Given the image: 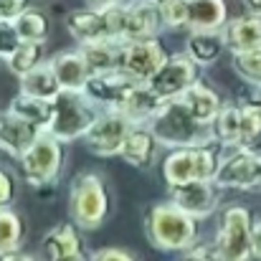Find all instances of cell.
Wrapping results in <instances>:
<instances>
[{
  "instance_id": "cell-6",
  "label": "cell",
  "mask_w": 261,
  "mask_h": 261,
  "mask_svg": "<svg viewBox=\"0 0 261 261\" xmlns=\"http://www.w3.org/2000/svg\"><path fill=\"white\" fill-rule=\"evenodd\" d=\"M251 211L246 205H226L218 221L213 251L218 261H251Z\"/></svg>"
},
{
  "instance_id": "cell-1",
  "label": "cell",
  "mask_w": 261,
  "mask_h": 261,
  "mask_svg": "<svg viewBox=\"0 0 261 261\" xmlns=\"http://www.w3.org/2000/svg\"><path fill=\"white\" fill-rule=\"evenodd\" d=\"M147 241L158 251H188L198 244V218L185 213L173 200L155 203L145 216Z\"/></svg>"
},
{
  "instance_id": "cell-7",
  "label": "cell",
  "mask_w": 261,
  "mask_h": 261,
  "mask_svg": "<svg viewBox=\"0 0 261 261\" xmlns=\"http://www.w3.org/2000/svg\"><path fill=\"white\" fill-rule=\"evenodd\" d=\"M64 165V142L56 140L48 129H41L36 142L23 152L20 168H23V180L31 188H48L56 182Z\"/></svg>"
},
{
  "instance_id": "cell-24",
  "label": "cell",
  "mask_w": 261,
  "mask_h": 261,
  "mask_svg": "<svg viewBox=\"0 0 261 261\" xmlns=\"http://www.w3.org/2000/svg\"><path fill=\"white\" fill-rule=\"evenodd\" d=\"M48 64H51V69H54L61 89L84 91V84H87V79L91 76V71H89L82 51H61L54 59H48Z\"/></svg>"
},
{
  "instance_id": "cell-40",
  "label": "cell",
  "mask_w": 261,
  "mask_h": 261,
  "mask_svg": "<svg viewBox=\"0 0 261 261\" xmlns=\"http://www.w3.org/2000/svg\"><path fill=\"white\" fill-rule=\"evenodd\" d=\"M0 261H38V259H36V256H31V254H23V251H13V254L0 256Z\"/></svg>"
},
{
  "instance_id": "cell-38",
  "label": "cell",
  "mask_w": 261,
  "mask_h": 261,
  "mask_svg": "<svg viewBox=\"0 0 261 261\" xmlns=\"http://www.w3.org/2000/svg\"><path fill=\"white\" fill-rule=\"evenodd\" d=\"M180 261H218V256H216L213 246H193L185 251V256Z\"/></svg>"
},
{
  "instance_id": "cell-32",
  "label": "cell",
  "mask_w": 261,
  "mask_h": 261,
  "mask_svg": "<svg viewBox=\"0 0 261 261\" xmlns=\"http://www.w3.org/2000/svg\"><path fill=\"white\" fill-rule=\"evenodd\" d=\"M233 71L251 87H261V48L233 54Z\"/></svg>"
},
{
  "instance_id": "cell-43",
  "label": "cell",
  "mask_w": 261,
  "mask_h": 261,
  "mask_svg": "<svg viewBox=\"0 0 261 261\" xmlns=\"http://www.w3.org/2000/svg\"><path fill=\"white\" fill-rule=\"evenodd\" d=\"M114 3H122V0H87L89 8H107V5H114Z\"/></svg>"
},
{
  "instance_id": "cell-21",
  "label": "cell",
  "mask_w": 261,
  "mask_h": 261,
  "mask_svg": "<svg viewBox=\"0 0 261 261\" xmlns=\"http://www.w3.org/2000/svg\"><path fill=\"white\" fill-rule=\"evenodd\" d=\"M228 20L226 0H188L185 28L188 31H223Z\"/></svg>"
},
{
  "instance_id": "cell-41",
  "label": "cell",
  "mask_w": 261,
  "mask_h": 261,
  "mask_svg": "<svg viewBox=\"0 0 261 261\" xmlns=\"http://www.w3.org/2000/svg\"><path fill=\"white\" fill-rule=\"evenodd\" d=\"M244 101L254 104V107L261 112V87H251V94H249V96H244Z\"/></svg>"
},
{
  "instance_id": "cell-26",
  "label": "cell",
  "mask_w": 261,
  "mask_h": 261,
  "mask_svg": "<svg viewBox=\"0 0 261 261\" xmlns=\"http://www.w3.org/2000/svg\"><path fill=\"white\" fill-rule=\"evenodd\" d=\"M211 140L221 147H239L241 142V104H223L211 119Z\"/></svg>"
},
{
  "instance_id": "cell-30",
  "label": "cell",
  "mask_w": 261,
  "mask_h": 261,
  "mask_svg": "<svg viewBox=\"0 0 261 261\" xmlns=\"http://www.w3.org/2000/svg\"><path fill=\"white\" fill-rule=\"evenodd\" d=\"M25 223L13 208H0V256L20 251Z\"/></svg>"
},
{
  "instance_id": "cell-39",
  "label": "cell",
  "mask_w": 261,
  "mask_h": 261,
  "mask_svg": "<svg viewBox=\"0 0 261 261\" xmlns=\"http://www.w3.org/2000/svg\"><path fill=\"white\" fill-rule=\"evenodd\" d=\"M251 251H254V259H261V218L251 223Z\"/></svg>"
},
{
  "instance_id": "cell-27",
  "label": "cell",
  "mask_w": 261,
  "mask_h": 261,
  "mask_svg": "<svg viewBox=\"0 0 261 261\" xmlns=\"http://www.w3.org/2000/svg\"><path fill=\"white\" fill-rule=\"evenodd\" d=\"M13 114H18L20 119L46 129L51 117H54V99H41V96H31V94H23L18 91L8 107Z\"/></svg>"
},
{
  "instance_id": "cell-4",
  "label": "cell",
  "mask_w": 261,
  "mask_h": 261,
  "mask_svg": "<svg viewBox=\"0 0 261 261\" xmlns=\"http://www.w3.org/2000/svg\"><path fill=\"white\" fill-rule=\"evenodd\" d=\"M109 190L99 173H79L69 185V216L82 231H96L109 216Z\"/></svg>"
},
{
  "instance_id": "cell-28",
  "label": "cell",
  "mask_w": 261,
  "mask_h": 261,
  "mask_svg": "<svg viewBox=\"0 0 261 261\" xmlns=\"http://www.w3.org/2000/svg\"><path fill=\"white\" fill-rule=\"evenodd\" d=\"M20 91L31 94V96H41V99H54L61 91V84H59L51 64L43 61V64H38L36 69H31L28 74L20 76Z\"/></svg>"
},
{
  "instance_id": "cell-22",
  "label": "cell",
  "mask_w": 261,
  "mask_h": 261,
  "mask_svg": "<svg viewBox=\"0 0 261 261\" xmlns=\"http://www.w3.org/2000/svg\"><path fill=\"white\" fill-rule=\"evenodd\" d=\"M66 28L74 36L76 43H94L101 38H109L107 33V23H104V13L101 8H76L66 15Z\"/></svg>"
},
{
  "instance_id": "cell-3",
  "label": "cell",
  "mask_w": 261,
  "mask_h": 261,
  "mask_svg": "<svg viewBox=\"0 0 261 261\" xmlns=\"http://www.w3.org/2000/svg\"><path fill=\"white\" fill-rule=\"evenodd\" d=\"M221 145L205 142L193 147H175L163 160V180L173 190L190 180H213L221 163Z\"/></svg>"
},
{
  "instance_id": "cell-45",
  "label": "cell",
  "mask_w": 261,
  "mask_h": 261,
  "mask_svg": "<svg viewBox=\"0 0 261 261\" xmlns=\"http://www.w3.org/2000/svg\"><path fill=\"white\" fill-rule=\"evenodd\" d=\"M0 61H3V59H0Z\"/></svg>"
},
{
  "instance_id": "cell-17",
  "label": "cell",
  "mask_w": 261,
  "mask_h": 261,
  "mask_svg": "<svg viewBox=\"0 0 261 261\" xmlns=\"http://www.w3.org/2000/svg\"><path fill=\"white\" fill-rule=\"evenodd\" d=\"M158 137L152 135V129L147 124H135L119 150V158L129 165V168H137V170H147L152 163H155V155H158Z\"/></svg>"
},
{
  "instance_id": "cell-25",
  "label": "cell",
  "mask_w": 261,
  "mask_h": 261,
  "mask_svg": "<svg viewBox=\"0 0 261 261\" xmlns=\"http://www.w3.org/2000/svg\"><path fill=\"white\" fill-rule=\"evenodd\" d=\"M122 43L117 38H101L94 43H82V56L87 61L91 74H109L119 69V56H122Z\"/></svg>"
},
{
  "instance_id": "cell-37",
  "label": "cell",
  "mask_w": 261,
  "mask_h": 261,
  "mask_svg": "<svg viewBox=\"0 0 261 261\" xmlns=\"http://www.w3.org/2000/svg\"><path fill=\"white\" fill-rule=\"evenodd\" d=\"M28 8H31V0H0V18L15 20Z\"/></svg>"
},
{
  "instance_id": "cell-46",
  "label": "cell",
  "mask_w": 261,
  "mask_h": 261,
  "mask_svg": "<svg viewBox=\"0 0 261 261\" xmlns=\"http://www.w3.org/2000/svg\"><path fill=\"white\" fill-rule=\"evenodd\" d=\"M259 190H261V188H259Z\"/></svg>"
},
{
  "instance_id": "cell-14",
  "label": "cell",
  "mask_w": 261,
  "mask_h": 261,
  "mask_svg": "<svg viewBox=\"0 0 261 261\" xmlns=\"http://www.w3.org/2000/svg\"><path fill=\"white\" fill-rule=\"evenodd\" d=\"M124 5H127V10H124V38L122 41L155 38L165 28L155 0H129Z\"/></svg>"
},
{
  "instance_id": "cell-23",
  "label": "cell",
  "mask_w": 261,
  "mask_h": 261,
  "mask_svg": "<svg viewBox=\"0 0 261 261\" xmlns=\"http://www.w3.org/2000/svg\"><path fill=\"white\" fill-rule=\"evenodd\" d=\"M226 51V38L223 31H188L185 38V54L198 64V66H211L216 64Z\"/></svg>"
},
{
  "instance_id": "cell-11",
  "label": "cell",
  "mask_w": 261,
  "mask_h": 261,
  "mask_svg": "<svg viewBox=\"0 0 261 261\" xmlns=\"http://www.w3.org/2000/svg\"><path fill=\"white\" fill-rule=\"evenodd\" d=\"M200 71L203 66H198L185 51L182 54H175L168 56V61L158 69V74L147 82L155 94H160L165 101L168 99H177L190 84H195L200 79Z\"/></svg>"
},
{
  "instance_id": "cell-5",
  "label": "cell",
  "mask_w": 261,
  "mask_h": 261,
  "mask_svg": "<svg viewBox=\"0 0 261 261\" xmlns=\"http://www.w3.org/2000/svg\"><path fill=\"white\" fill-rule=\"evenodd\" d=\"M99 109L96 104L89 99L84 91L76 89H61L54 96V117L48 122V132L61 140L64 145L82 140L87 135V129L91 127V122L96 119Z\"/></svg>"
},
{
  "instance_id": "cell-31",
  "label": "cell",
  "mask_w": 261,
  "mask_h": 261,
  "mask_svg": "<svg viewBox=\"0 0 261 261\" xmlns=\"http://www.w3.org/2000/svg\"><path fill=\"white\" fill-rule=\"evenodd\" d=\"M38 64H43V43H28L23 41L8 59H5V66L20 79L23 74H28L31 69H36Z\"/></svg>"
},
{
  "instance_id": "cell-9",
  "label": "cell",
  "mask_w": 261,
  "mask_h": 261,
  "mask_svg": "<svg viewBox=\"0 0 261 261\" xmlns=\"http://www.w3.org/2000/svg\"><path fill=\"white\" fill-rule=\"evenodd\" d=\"M132 127H135V122L127 119L119 109H101L84 135V145L89 152H94L99 158L119 155Z\"/></svg>"
},
{
  "instance_id": "cell-29",
  "label": "cell",
  "mask_w": 261,
  "mask_h": 261,
  "mask_svg": "<svg viewBox=\"0 0 261 261\" xmlns=\"http://www.w3.org/2000/svg\"><path fill=\"white\" fill-rule=\"evenodd\" d=\"M13 23H15V31H18L20 41H28V43H46V38L51 33L48 15L43 10H36V8L23 10Z\"/></svg>"
},
{
  "instance_id": "cell-8",
  "label": "cell",
  "mask_w": 261,
  "mask_h": 261,
  "mask_svg": "<svg viewBox=\"0 0 261 261\" xmlns=\"http://www.w3.org/2000/svg\"><path fill=\"white\" fill-rule=\"evenodd\" d=\"M165 61H168V51L158 36L140 38V41H124L117 71L124 74L135 84H147Z\"/></svg>"
},
{
  "instance_id": "cell-36",
  "label": "cell",
  "mask_w": 261,
  "mask_h": 261,
  "mask_svg": "<svg viewBox=\"0 0 261 261\" xmlns=\"http://www.w3.org/2000/svg\"><path fill=\"white\" fill-rule=\"evenodd\" d=\"M87 261H137L129 251H124V249H117V246H109V249H99V251H94Z\"/></svg>"
},
{
  "instance_id": "cell-33",
  "label": "cell",
  "mask_w": 261,
  "mask_h": 261,
  "mask_svg": "<svg viewBox=\"0 0 261 261\" xmlns=\"http://www.w3.org/2000/svg\"><path fill=\"white\" fill-rule=\"evenodd\" d=\"M155 5L160 8L163 23L165 28H185V13H188V0H155Z\"/></svg>"
},
{
  "instance_id": "cell-13",
  "label": "cell",
  "mask_w": 261,
  "mask_h": 261,
  "mask_svg": "<svg viewBox=\"0 0 261 261\" xmlns=\"http://www.w3.org/2000/svg\"><path fill=\"white\" fill-rule=\"evenodd\" d=\"M43 261H87L82 228L71 223H59L43 236Z\"/></svg>"
},
{
  "instance_id": "cell-2",
  "label": "cell",
  "mask_w": 261,
  "mask_h": 261,
  "mask_svg": "<svg viewBox=\"0 0 261 261\" xmlns=\"http://www.w3.org/2000/svg\"><path fill=\"white\" fill-rule=\"evenodd\" d=\"M147 127L158 137L160 147H168V150L213 142L211 140V127L198 122L180 99H168L160 107V112L147 122Z\"/></svg>"
},
{
  "instance_id": "cell-42",
  "label": "cell",
  "mask_w": 261,
  "mask_h": 261,
  "mask_svg": "<svg viewBox=\"0 0 261 261\" xmlns=\"http://www.w3.org/2000/svg\"><path fill=\"white\" fill-rule=\"evenodd\" d=\"M244 150H249V152H254V155H259L261 158V132L249 142V145H246V147H244Z\"/></svg>"
},
{
  "instance_id": "cell-15",
  "label": "cell",
  "mask_w": 261,
  "mask_h": 261,
  "mask_svg": "<svg viewBox=\"0 0 261 261\" xmlns=\"http://www.w3.org/2000/svg\"><path fill=\"white\" fill-rule=\"evenodd\" d=\"M41 135V127L20 119L18 114H13L10 109L0 114V150H5L13 158H23V152L36 142V137Z\"/></svg>"
},
{
  "instance_id": "cell-12",
  "label": "cell",
  "mask_w": 261,
  "mask_h": 261,
  "mask_svg": "<svg viewBox=\"0 0 261 261\" xmlns=\"http://www.w3.org/2000/svg\"><path fill=\"white\" fill-rule=\"evenodd\" d=\"M170 200L175 205H180L185 213H190L193 218H208L216 213L218 203H221V188L216 185V180H190L180 188L170 190Z\"/></svg>"
},
{
  "instance_id": "cell-16",
  "label": "cell",
  "mask_w": 261,
  "mask_h": 261,
  "mask_svg": "<svg viewBox=\"0 0 261 261\" xmlns=\"http://www.w3.org/2000/svg\"><path fill=\"white\" fill-rule=\"evenodd\" d=\"M135 82H129L124 74L119 71H109V74H91L84 84V94L89 99L101 107V109H117L119 101L124 99L127 89Z\"/></svg>"
},
{
  "instance_id": "cell-10",
  "label": "cell",
  "mask_w": 261,
  "mask_h": 261,
  "mask_svg": "<svg viewBox=\"0 0 261 261\" xmlns=\"http://www.w3.org/2000/svg\"><path fill=\"white\" fill-rule=\"evenodd\" d=\"M213 180L221 190H259L261 158L244 147H231V152L221 158Z\"/></svg>"
},
{
  "instance_id": "cell-34",
  "label": "cell",
  "mask_w": 261,
  "mask_h": 261,
  "mask_svg": "<svg viewBox=\"0 0 261 261\" xmlns=\"http://www.w3.org/2000/svg\"><path fill=\"white\" fill-rule=\"evenodd\" d=\"M20 43H23V41H20V36H18V31H15V23L0 18V59L5 61Z\"/></svg>"
},
{
  "instance_id": "cell-20",
  "label": "cell",
  "mask_w": 261,
  "mask_h": 261,
  "mask_svg": "<svg viewBox=\"0 0 261 261\" xmlns=\"http://www.w3.org/2000/svg\"><path fill=\"white\" fill-rule=\"evenodd\" d=\"M177 99H180V101L190 109V114H193L198 122H203V124H211V119H213V117L221 112V107L226 104L223 96L211 87L203 76H200L195 84H190Z\"/></svg>"
},
{
  "instance_id": "cell-44",
  "label": "cell",
  "mask_w": 261,
  "mask_h": 261,
  "mask_svg": "<svg viewBox=\"0 0 261 261\" xmlns=\"http://www.w3.org/2000/svg\"><path fill=\"white\" fill-rule=\"evenodd\" d=\"M244 5H246L249 13H259L261 15V0H244Z\"/></svg>"
},
{
  "instance_id": "cell-35",
  "label": "cell",
  "mask_w": 261,
  "mask_h": 261,
  "mask_svg": "<svg viewBox=\"0 0 261 261\" xmlns=\"http://www.w3.org/2000/svg\"><path fill=\"white\" fill-rule=\"evenodd\" d=\"M18 198V180L5 165H0V208H13Z\"/></svg>"
},
{
  "instance_id": "cell-19",
  "label": "cell",
  "mask_w": 261,
  "mask_h": 261,
  "mask_svg": "<svg viewBox=\"0 0 261 261\" xmlns=\"http://www.w3.org/2000/svg\"><path fill=\"white\" fill-rule=\"evenodd\" d=\"M163 104H165V99L160 94H155L150 84H132L127 89V94H124V99L119 101L117 109L127 119H132L135 124H147L160 112Z\"/></svg>"
},
{
  "instance_id": "cell-18",
  "label": "cell",
  "mask_w": 261,
  "mask_h": 261,
  "mask_svg": "<svg viewBox=\"0 0 261 261\" xmlns=\"http://www.w3.org/2000/svg\"><path fill=\"white\" fill-rule=\"evenodd\" d=\"M226 48L231 54L261 48V15L259 13H244L236 18H228L223 25Z\"/></svg>"
}]
</instances>
